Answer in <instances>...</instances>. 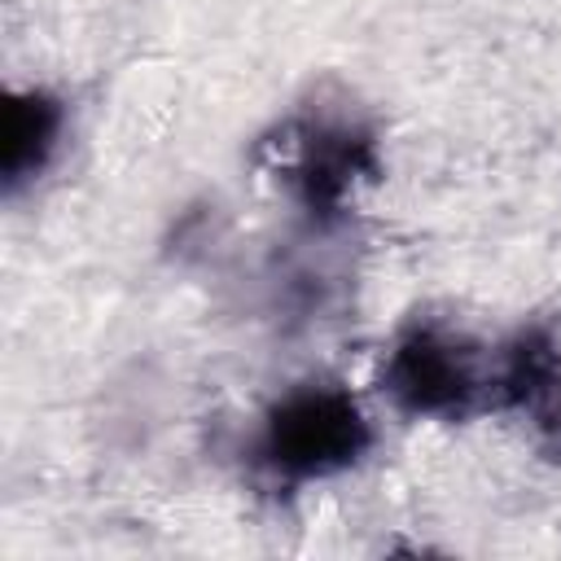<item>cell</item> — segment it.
Masks as SVG:
<instances>
[{
    "label": "cell",
    "mask_w": 561,
    "mask_h": 561,
    "mask_svg": "<svg viewBox=\"0 0 561 561\" xmlns=\"http://www.w3.org/2000/svg\"><path fill=\"white\" fill-rule=\"evenodd\" d=\"M66 127V110L57 96H48L44 88H26V92H9L4 105V188L18 193L26 180H35Z\"/></svg>",
    "instance_id": "4"
},
{
    "label": "cell",
    "mask_w": 561,
    "mask_h": 561,
    "mask_svg": "<svg viewBox=\"0 0 561 561\" xmlns=\"http://www.w3.org/2000/svg\"><path fill=\"white\" fill-rule=\"evenodd\" d=\"M373 443L368 416L342 386L285 390L250 434V465L276 486H307L351 469Z\"/></svg>",
    "instance_id": "1"
},
{
    "label": "cell",
    "mask_w": 561,
    "mask_h": 561,
    "mask_svg": "<svg viewBox=\"0 0 561 561\" xmlns=\"http://www.w3.org/2000/svg\"><path fill=\"white\" fill-rule=\"evenodd\" d=\"M500 351H482L469 337L416 324L381 355V390L408 416H469L495 408Z\"/></svg>",
    "instance_id": "2"
},
{
    "label": "cell",
    "mask_w": 561,
    "mask_h": 561,
    "mask_svg": "<svg viewBox=\"0 0 561 561\" xmlns=\"http://www.w3.org/2000/svg\"><path fill=\"white\" fill-rule=\"evenodd\" d=\"M272 153V175L285 184V193L316 219L342 215L346 202H355V188L373 175V136L355 118H324V114H298L276 127L272 140H263Z\"/></svg>",
    "instance_id": "3"
}]
</instances>
